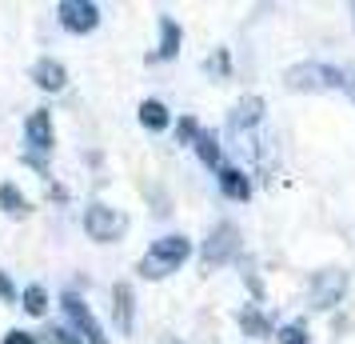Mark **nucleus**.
<instances>
[{"mask_svg":"<svg viewBox=\"0 0 355 344\" xmlns=\"http://www.w3.org/2000/svg\"><path fill=\"white\" fill-rule=\"evenodd\" d=\"M343 88H347V92H352V100H355V68H352V72H343Z\"/></svg>","mask_w":355,"mask_h":344,"instance_id":"obj_23","label":"nucleus"},{"mask_svg":"<svg viewBox=\"0 0 355 344\" xmlns=\"http://www.w3.org/2000/svg\"><path fill=\"white\" fill-rule=\"evenodd\" d=\"M0 208H8L12 216H24L28 213V200L20 197L17 184H0Z\"/></svg>","mask_w":355,"mask_h":344,"instance_id":"obj_16","label":"nucleus"},{"mask_svg":"<svg viewBox=\"0 0 355 344\" xmlns=\"http://www.w3.org/2000/svg\"><path fill=\"white\" fill-rule=\"evenodd\" d=\"M192 256V245H188V236H164L156 245L144 252V261H140V272L148 280H160V277H172L180 264Z\"/></svg>","mask_w":355,"mask_h":344,"instance_id":"obj_1","label":"nucleus"},{"mask_svg":"<svg viewBox=\"0 0 355 344\" xmlns=\"http://www.w3.org/2000/svg\"><path fill=\"white\" fill-rule=\"evenodd\" d=\"M196 152H200V161L204 164H211V168H216V164H220V140H216V132H196Z\"/></svg>","mask_w":355,"mask_h":344,"instance_id":"obj_15","label":"nucleus"},{"mask_svg":"<svg viewBox=\"0 0 355 344\" xmlns=\"http://www.w3.org/2000/svg\"><path fill=\"white\" fill-rule=\"evenodd\" d=\"M279 344H307V328L304 325H288L279 332Z\"/></svg>","mask_w":355,"mask_h":344,"instance_id":"obj_18","label":"nucleus"},{"mask_svg":"<svg viewBox=\"0 0 355 344\" xmlns=\"http://www.w3.org/2000/svg\"><path fill=\"white\" fill-rule=\"evenodd\" d=\"M263 100L259 97H243V100H236V108L227 113V136L232 140H243V136H252V132H259L263 129Z\"/></svg>","mask_w":355,"mask_h":344,"instance_id":"obj_4","label":"nucleus"},{"mask_svg":"<svg viewBox=\"0 0 355 344\" xmlns=\"http://www.w3.org/2000/svg\"><path fill=\"white\" fill-rule=\"evenodd\" d=\"M343 293H347V272L327 268V272H315L311 277L307 300H311V309H336L339 300H343Z\"/></svg>","mask_w":355,"mask_h":344,"instance_id":"obj_5","label":"nucleus"},{"mask_svg":"<svg viewBox=\"0 0 355 344\" xmlns=\"http://www.w3.org/2000/svg\"><path fill=\"white\" fill-rule=\"evenodd\" d=\"M24 132H28V145L36 152H52V116L49 108H36L28 120H24Z\"/></svg>","mask_w":355,"mask_h":344,"instance_id":"obj_9","label":"nucleus"},{"mask_svg":"<svg viewBox=\"0 0 355 344\" xmlns=\"http://www.w3.org/2000/svg\"><path fill=\"white\" fill-rule=\"evenodd\" d=\"M168 120H172V116H168V108H164L160 100H144V104H140V124H144V129L160 132V129H168Z\"/></svg>","mask_w":355,"mask_h":344,"instance_id":"obj_13","label":"nucleus"},{"mask_svg":"<svg viewBox=\"0 0 355 344\" xmlns=\"http://www.w3.org/2000/svg\"><path fill=\"white\" fill-rule=\"evenodd\" d=\"M33 81L40 84L44 92H60V88H64V81H68V72H64V65H60V60H36Z\"/></svg>","mask_w":355,"mask_h":344,"instance_id":"obj_10","label":"nucleus"},{"mask_svg":"<svg viewBox=\"0 0 355 344\" xmlns=\"http://www.w3.org/2000/svg\"><path fill=\"white\" fill-rule=\"evenodd\" d=\"M12 296H17V288H12V280H8V277H4V272H0V300L8 304Z\"/></svg>","mask_w":355,"mask_h":344,"instance_id":"obj_21","label":"nucleus"},{"mask_svg":"<svg viewBox=\"0 0 355 344\" xmlns=\"http://www.w3.org/2000/svg\"><path fill=\"white\" fill-rule=\"evenodd\" d=\"M180 52V28L172 17H160V56L164 60H172Z\"/></svg>","mask_w":355,"mask_h":344,"instance_id":"obj_14","label":"nucleus"},{"mask_svg":"<svg viewBox=\"0 0 355 344\" xmlns=\"http://www.w3.org/2000/svg\"><path fill=\"white\" fill-rule=\"evenodd\" d=\"M243 328H248V332H268V320L256 316V312H243Z\"/></svg>","mask_w":355,"mask_h":344,"instance_id":"obj_19","label":"nucleus"},{"mask_svg":"<svg viewBox=\"0 0 355 344\" xmlns=\"http://www.w3.org/2000/svg\"><path fill=\"white\" fill-rule=\"evenodd\" d=\"M24 312H28V316H44V312H49V293H44L40 284L24 288Z\"/></svg>","mask_w":355,"mask_h":344,"instance_id":"obj_17","label":"nucleus"},{"mask_svg":"<svg viewBox=\"0 0 355 344\" xmlns=\"http://www.w3.org/2000/svg\"><path fill=\"white\" fill-rule=\"evenodd\" d=\"M56 13H60V24H64L68 33H92L100 24V8L92 0H64Z\"/></svg>","mask_w":355,"mask_h":344,"instance_id":"obj_8","label":"nucleus"},{"mask_svg":"<svg viewBox=\"0 0 355 344\" xmlns=\"http://www.w3.org/2000/svg\"><path fill=\"white\" fill-rule=\"evenodd\" d=\"M352 17H355V4H352Z\"/></svg>","mask_w":355,"mask_h":344,"instance_id":"obj_24","label":"nucleus"},{"mask_svg":"<svg viewBox=\"0 0 355 344\" xmlns=\"http://www.w3.org/2000/svg\"><path fill=\"white\" fill-rule=\"evenodd\" d=\"M112 296H116V328L132 332V288L128 284H116Z\"/></svg>","mask_w":355,"mask_h":344,"instance_id":"obj_12","label":"nucleus"},{"mask_svg":"<svg viewBox=\"0 0 355 344\" xmlns=\"http://www.w3.org/2000/svg\"><path fill=\"white\" fill-rule=\"evenodd\" d=\"M220 193L232 200H248L252 197V184H248V177L240 168H220Z\"/></svg>","mask_w":355,"mask_h":344,"instance_id":"obj_11","label":"nucleus"},{"mask_svg":"<svg viewBox=\"0 0 355 344\" xmlns=\"http://www.w3.org/2000/svg\"><path fill=\"white\" fill-rule=\"evenodd\" d=\"M288 88H300V92H331V88H343V68L320 65V60H304V65L288 68Z\"/></svg>","mask_w":355,"mask_h":344,"instance_id":"obj_2","label":"nucleus"},{"mask_svg":"<svg viewBox=\"0 0 355 344\" xmlns=\"http://www.w3.org/2000/svg\"><path fill=\"white\" fill-rule=\"evenodd\" d=\"M49 336H52V344H80V341H76V332H72V328H52Z\"/></svg>","mask_w":355,"mask_h":344,"instance_id":"obj_20","label":"nucleus"},{"mask_svg":"<svg viewBox=\"0 0 355 344\" xmlns=\"http://www.w3.org/2000/svg\"><path fill=\"white\" fill-rule=\"evenodd\" d=\"M60 304H64L68 325L76 328V332H80L88 344H108V341H104V332H100V325H96V316L88 312V304H84L76 293H64V296H60Z\"/></svg>","mask_w":355,"mask_h":344,"instance_id":"obj_7","label":"nucleus"},{"mask_svg":"<svg viewBox=\"0 0 355 344\" xmlns=\"http://www.w3.org/2000/svg\"><path fill=\"white\" fill-rule=\"evenodd\" d=\"M124 229H128V216L120 213V208H112V204H92V208L84 213V232H88L92 240H100V245L120 240Z\"/></svg>","mask_w":355,"mask_h":344,"instance_id":"obj_3","label":"nucleus"},{"mask_svg":"<svg viewBox=\"0 0 355 344\" xmlns=\"http://www.w3.org/2000/svg\"><path fill=\"white\" fill-rule=\"evenodd\" d=\"M0 344H36V341L28 336V332H20V328H17V332H8V336H4Z\"/></svg>","mask_w":355,"mask_h":344,"instance_id":"obj_22","label":"nucleus"},{"mask_svg":"<svg viewBox=\"0 0 355 344\" xmlns=\"http://www.w3.org/2000/svg\"><path fill=\"white\" fill-rule=\"evenodd\" d=\"M200 252H204V261L216 268V264H227L236 252H240V229L236 224H216V229L208 232V240L200 245Z\"/></svg>","mask_w":355,"mask_h":344,"instance_id":"obj_6","label":"nucleus"}]
</instances>
